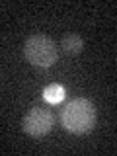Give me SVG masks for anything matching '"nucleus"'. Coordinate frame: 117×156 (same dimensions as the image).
I'll list each match as a JSON object with an SVG mask.
<instances>
[{
	"instance_id": "f257e3e1",
	"label": "nucleus",
	"mask_w": 117,
	"mask_h": 156,
	"mask_svg": "<svg viewBox=\"0 0 117 156\" xmlns=\"http://www.w3.org/2000/svg\"><path fill=\"white\" fill-rule=\"evenodd\" d=\"M96 107L90 100L84 98H76L70 100L68 104L62 107L61 111V123L66 131L76 135H84L88 131L94 129L96 125Z\"/></svg>"
},
{
	"instance_id": "f03ea898",
	"label": "nucleus",
	"mask_w": 117,
	"mask_h": 156,
	"mask_svg": "<svg viewBox=\"0 0 117 156\" xmlns=\"http://www.w3.org/2000/svg\"><path fill=\"white\" fill-rule=\"evenodd\" d=\"M23 53H26V58L31 65L41 68L53 66L58 58V49L55 41L47 35H31L23 45Z\"/></svg>"
},
{
	"instance_id": "7ed1b4c3",
	"label": "nucleus",
	"mask_w": 117,
	"mask_h": 156,
	"mask_svg": "<svg viewBox=\"0 0 117 156\" xmlns=\"http://www.w3.org/2000/svg\"><path fill=\"white\" fill-rule=\"evenodd\" d=\"M53 123H55V119H53V113L49 109H45V107H31L26 113V117H23L22 125H23V131L29 136L41 139L47 133H51Z\"/></svg>"
},
{
	"instance_id": "20e7f679",
	"label": "nucleus",
	"mask_w": 117,
	"mask_h": 156,
	"mask_svg": "<svg viewBox=\"0 0 117 156\" xmlns=\"http://www.w3.org/2000/svg\"><path fill=\"white\" fill-rule=\"evenodd\" d=\"M43 98H45L49 104H58V101H62V98H65V88L61 84H51L43 90Z\"/></svg>"
},
{
	"instance_id": "39448f33",
	"label": "nucleus",
	"mask_w": 117,
	"mask_h": 156,
	"mask_svg": "<svg viewBox=\"0 0 117 156\" xmlns=\"http://www.w3.org/2000/svg\"><path fill=\"white\" fill-rule=\"evenodd\" d=\"M62 49L66 53H70V55H78L84 49V43H82V39L78 35H66L62 39Z\"/></svg>"
}]
</instances>
